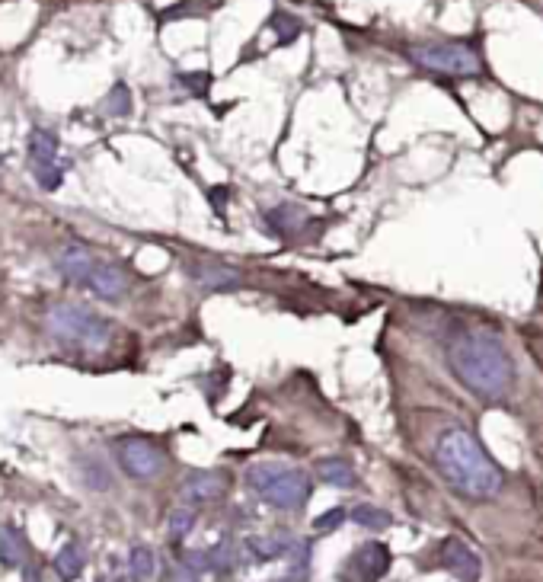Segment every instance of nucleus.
I'll return each instance as SVG.
<instances>
[{"instance_id": "nucleus-1", "label": "nucleus", "mask_w": 543, "mask_h": 582, "mask_svg": "<svg viewBox=\"0 0 543 582\" xmlns=\"http://www.w3.org/2000/svg\"><path fill=\"white\" fill-rule=\"evenodd\" d=\"M448 365L480 400L496 403L515 387V359L489 330H464L448 343Z\"/></svg>"}, {"instance_id": "nucleus-2", "label": "nucleus", "mask_w": 543, "mask_h": 582, "mask_svg": "<svg viewBox=\"0 0 543 582\" xmlns=\"http://www.w3.org/2000/svg\"><path fill=\"white\" fill-rule=\"evenodd\" d=\"M435 464L454 493L464 499H476V503L499 496L505 487L502 467L486 455L480 439L464 426H454L441 435L435 445Z\"/></svg>"}, {"instance_id": "nucleus-3", "label": "nucleus", "mask_w": 543, "mask_h": 582, "mask_svg": "<svg viewBox=\"0 0 543 582\" xmlns=\"http://www.w3.org/2000/svg\"><path fill=\"white\" fill-rule=\"evenodd\" d=\"M246 487L262 503L278 512H298L310 499V477L301 467H285L275 461L250 464L246 471Z\"/></svg>"}, {"instance_id": "nucleus-4", "label": "nucleus", "mask_w": 543, "mask_h": 582, "mask_svg": "<svg viewBox=\"0 0 543 582\" xmlns=\"http://www.w3.org/2000/svg\"><path fill=\"white\" fill-rule=\"evenodd\" d=\"M45 330L52 333L58 343L64 346H80L87 352H103L109 349L112 336H115V327L100 317L96 311L84 304H55L52 311L45 314Z\"/></svg>"}, {"instance_id": "nucleus-5", "label": "nucleus", "mask_w": 543, "mask_h": 582, "mask_svg": "<svg viewBox=\"0 0 543 582\" xmlns=\"http://www.w3.org/2000/svg\"><path fill=\"white\" fill-rule=\"evenodd\" d=\"M409 58L425 71H438L451 77L483 74V61L476 55V48L467 42H419V45H409Z\"/></svg>"}, {"instance_id": "nucleus-6", "label": "nucleus", "mask_w": 543, "mask_h": 582, "mask_svg": "<svg viewBox=\"0 0 543 582\" xmlns=\"http://www.w3.org/2000/svg\"><path fill=\"white\" fill-rule=\"evenodd\" d=\"M115 455H119L122 471L131 480H154V477L163 474V467H167L163 451L154 442L138 439V435H128V439H122L119 445H115Z\"/></svg>"}, {"instance_id": "nucleus-7", "label": "nucleus", "mask_w": 543, "mask_h": 582, "mask_svg": "<svg viewBox=\"0 0 543 582\" xmlns=\"http://www.w3.org/2000/svg\"><path fill=\"white\" fill-rule=\"evenodd\" d=\"M390 567V551L381 541H368L352 551L339 573V582H377Z\"/></svg>"}, {"instance_id": "nucleus-8", "label": "nucleus", "mask_w": 543, "mask_h": 582, "mask_svg": "<svg viewBox=\"0 0 543 582\" xmlns=\"http://www.w3.org/2000/svg\"><path fill=\"white\" fill-rule=\"evenodd\" d=\"M227 487H230V477L221 474V471H195L186 477L183 483V499L189 506H208V503H221L227 496Z\"/></svg>"}, {"instance_id": "nucleus-9", "label": "nucleus", "mask_w": 543, "mask_h": 582, "mask_svg": "<svg viewBox=\"0 0 543 582\" xmlns=\"http://www.w3.org/2000/svg\"><path fill=\"white\" fill-rule=\"evenodd\" d=\"M438 563L448 573H454L457 579H464V582H476V579H480V570H483L480 567V557H476L460 538H448V541L441 544Z\"/></svg>"}, {"instance_id": "nucleus-10", "label": "nucleus", "mask_w": 543, "mask_h": 582, "mask_svg": "<svg viewBox=\"0 0 543 582\" xmlns=\"http://www.w3.org/2000/svg\"><path fill=\"white\" fill-rule=\"evenodd\" d=\"M87 288L100 301L115 304V301H122L128 295V276H125V269L115 266V263H96L93 272H90V279H87Z\"/></svg>"}, {"instance_id": "nucleus-11", "label": "nucleus", "mask_w": 543, "mask_h": 582, "mask_svg": "<svg viewBox=\"0 0 543 582\" xmlns=\"http://www.w3.org/2000/svg\"><path fill=\"white\" fill-rule=\"evenodd\" d=\"M55 266H58V272H61V279H68V282H74V285H87V279H90V272H93L96 260H93V253H90L87 247L71 244V247H61V250H58Z\"/></svg>"}, {"instance_id": "nucleus-12", "label": "nucleus", "mask_w": 543, "mask_h": 582, "mask_svg": "<svg viewBox=\"0 0 543 582\" xmlns=\"http://www.w3.org/2000/svg\"><path fill=\"white\" fill-rule=\"evenodd\" d=\"M186 269H189V276L199 282L202 288H208V291H224V288H237L240 285V272L230 269V266H221V263L195 260Z\"/></svg>"}, {"instance_id": "nucleus-13", "label": "nucleus", "mask_w": 543, "mask_h": 582, "mask_svg": "<svg viewBox=\"0 0 543 582\" xmlns=\"http://www.w3.org/2000/svg\"><path fill=\"white\" fill-rule=\"evenodd\" d=\"M317 477L323 483H329V487H336V490H352L358 483L352 464L345 458H320L317 461Z\"/></svg>"}, {"instance_id": "nucleus-14", "label": "nucleus", "mask_w": 543, "mask_h": 582, "mask_svg": "<svg viewBox=\"0 0 543 582\" xmlns=\"http://www.w3.org/2000/svg\"><path fill=\"white\" fill-rule=\"evenodd\" d=\"M262 221H266V228L278 237H291L294 231L301 228V224L307 221V215L301 212L298 205H278L272 208V212L262 215Z\"/></svg>"}, {"instance_id": "nucleus-15", "label": "nucleus", "mask_w": 543, "mask_h": 582, "mask_svg": "<svg viewBox=\"0 0 543 582\" xmlns=\"http://www.w3.org/2000/svg\"><path fill=\"white\" fill-rule=\"evenodd\" d=\"M55 567H58V573L64 576V579H77L80 573H84V567H87V554H84V547L80 544H64L61 547V554L55 557Z\"/></svg>"}, {"instance_id": "nucleus-16", "label": "nucleus", "mask_w": 543, "mask_h": 582, "mask_svg": "<svg viewBox=\"0 0 543 582\" xmlns=\"http://www.w3.org/2000/svg\"><path fill=\"white\" fill-rule=\"evenodd\" d=\"M128 570H131V579L135 582H151L154 573H157V557L151 547H131V554H128Z\"/></svg>"}, {"instance_id": "nucleus-17", "label": "nucleus", "mask_w": 543, "mask_h": 582, "mask_svg": "<svg viewBox=\"0 0 543 582\" xmlns=\"http://www.w3.org/2000/svg\"><path fill=\"white\" fill-rule=\"evenodd\" d=\"M26 560V544L16 528H0V563L7 567H20Z\"/></svg>"}, {"instance_id": "nucleus-18", "label": "nucleus", "mask_w": 543, "mask_h": 582, "mask_svg": "<svg viewBox=\"0 0 543 582\" xmlns=\"http://www.w3.org/2000/svg\"><path fill=\"white\" fill-rule=\"evenodd\" d=\"M250 544V551L256 560H275V557H282L291 551V541L282 538V535H269V538H250L246 541Z\"/></svg>"}, {"instance_id": "nucleus-19", "label": "nucleus", "mask_w": 543, "mask_h": 582, "mask_svg": "<svg viewBox=\"0 0 543 582\" xmlns=\"http://www.w3.org/2000/svg\"><path fill=\"white\" fill-rule=\"evenodd\" d=\"M352 522L361 525V528H371V531H384L390 525V512L365 503V506H355L352 509Z\"/></svg>"}, {"instance_id": "nucleus-20", "label": "nucleus", "mask_w": 543, "mask_h": 582, "mask_svg": "<svg viewBox=\"0 0 543 582\" xmlns=\"http://www.w3.org/2000/svg\"><path fill=\"white\" fill-rule=\"evenodd\" d=\"M32 173H36V183L48 192H55L61 186V170L55 160H32Z\"/></svg>"}, {"instance_id": "nucleus-21", "label": "nucleus", "mask_w": 543, "mask_h": 582, "mask_svg": "<svg viewBox=\"0 0 543 582\" xmlns=\"http://www.w3.org/2000/svg\"><path fill=\"white\" fill-rule=\"evenodd\" d=\"M29 154H32V160H55V154H58V141H55V135H48V132H32V141H29Z\"/></svg>"}, {"instance_id": "nucleus-22", "label": "nucleus", "mask_w": 543, "mask_h": 582, "mask_svg": "<svg viewBox=\"0 0 543 582\" xmlns=\"http://www.w3.org/2000/svg\"><path fill=\"white\" fill-rule=\"evenodd\" d=\"M192 528H195V512L192 509H176L170 515V538L173 541H183Z\"/></svg>"}, {"instance_id": "nucleus-23", "label": "nucleus", "mask_w": 543, "mask_h": 582, "mask_svg": "<svg viewBox=\"0 0 543 582\" xmlns=\"http://www.w3.org/2000/svg\"><path fill=\"white\" fill-rule=\"evenodd\" d=\"M106 109L112 112V116H128V112H131V96H128L125 84H119V87H115V90L109 93Z\"/></svg>"}, {"instance_id": "nucleus-24", "label": "nucleus", "mask_w": 543, "mask_h": 582, "mask_svg": "<svg viewBox=\"0 0 543 582\" xmlns=\"http://www.w3.org/2000/svg\"><path fill=\"white\" fill-rule=\"evenodd\" d=\"M345 515H349L345 509H329V512H323L320 519L314 522V528H317V531H333V528H339V525L345 522Z\"/></svg>"}, {"instance_id": "nucleus-25", "label": "nucleus", "mask_w": 543, "mask_h": 582, "mask_svg": "<svg viewBox=\"0 0 543 582\" xmlns=\"http://www.w3.org/2000/svg\"><path fill=\"white\" fill-rule=\"evenodd\" d=\"M173 582H199V576H195L192 567H179L176 576H173Z\"/></svg>"}, {"instance_id": "nucleus-26", "label": "nucleus", "mask_w": 543, "mask_h": 582, "mask_svg": "<svg viewBox=\"0 0 543 582\" xmlns=\"http://www.w3.org/2000/svg\"><path fill=\"white\" fill-rule=\"evenodd\" d=\"M100 582H103V579H100Z\"/></svg>"}]
</instances>
